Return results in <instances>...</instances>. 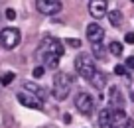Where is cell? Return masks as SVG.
<instances>
[{
	"label": "cell",
	"mask_w": 134,
	"mask_h": 128,
	"mask_svg": "<svg viewBox=\"0 0 134 128\" xmlns=\"http://www.w3.org/2000/svg\"><path fill=\"white\" fill-rule=\"evenodd\" d=\"M71 85H73V81H71V75L69 73H63V71L55 73L53 87H51L55 101H65L69 97V93H71Z\"/></svg>",
	"instance_id": "1"
},
{
	"label": "cell",
	"mask_w": 134,
	"mask_h": 128,
	"mask_svg": "<svg viewBox=\"0 0 134 128\" xmlns=\"http://www.w3.org/2000/svg\"><path fill=\"white\" fill-rule=\"evenodd\" d=\"M75 71L81 75L83 79L91 81V77L97 73V67H95V61L89 53H79L75 57Z\"/></svg>",
	"instance_id": "2"
},
{
	"label": "cell",
	"mask_w": 134,
	"mask_h": 128,
	"mask_svg": "<svg viewBox=\"0 0 134 128\" xmlns=\"http://www.w3.org/2000/svg\"><path fill=\"white\" fill-rule=\"evenodd\" d=\"M20 40H22V34H20L18 28H6V30L0 32V43L6 49H14L20 43Z\"/></svg>",
	"instance_id": "3"
},
{
	"label": "cell",
	"mask_w": 134,
	"mask_h": 128,
	"mask_svg": "<svg viewBox=\"0 0 134 128\" xmlns=\"http://www.w3.org/2000/svg\"><path fill=\"white\" fill-rule=\"evenodd\" d=\"M40 49H42V55L43 53H55V55H59L61 57L63 55V43L57 40V37H53V36H46L42 40V43H40Z\"/></svg>",
	"instance_id": "4"
},
{
	"label": "cell",
	"mask_w": 134,
	"mask_h": 128,
	"mask_svg": "<svg viewBox=\"0 0 134 128\" xmlns=\"http://www.w3.org/2000/svg\"><path fill=\"white\" fill-rule=\"evenodd\" d=\"M36 8L40 14H46V16H53V14L61 12V0H36Z\"/></svg>",
	"instance_id": "5"
},
{
	"label": "cell",
	"mask_w": 134,
	"mask_h": 128,
	"mask_svg": "<svg viewBox=\"0 0 134 128\" xmlns=\"http://www.w3.org/2000/svg\"><path fill=\"white\" fill-rule=\"evenodd\" d=\"M75 107L79 112H83V114H91L93 108H95V101H93V97L89 95V93H79V95L75 97Z\"/></svg>",
	"instance_id": "6"
},
{
	"label": "cell",
	"mask_w": 134,
	"mask_h": 128,
	"mask_svg": "<svg viewBox=\"0 0 134 128\" xmlns=\"http://www.w3.org/2000/svg\"><path fill=\"white\" fill-rule=\"evenodd\" d=\"M16 99H18V103H20L22 107H28V108H36V110H42V108H43V101H40L38 97L30 95V93H26V91L18 93V95H16Z\"/></svg>",
	"instance_id": "7"
},
{
	"label": "cell",
	"mask_w": 134,
	"mask_h": 128,
	"mask_svg": "<svg viewBox=\"0 0 134 128\" xmlns=\"http://www.w3.org/2000/svg\"><path fill=\"white\" fill-rule=\"evenodd\" d=\"M103 37H105V30L100 28L97 22H93V24L87 26V40L91 41L93 46H95V43H100Z\"/></svg>",
	"instance_id": "8"
},
{
	"label": "cell",
	"mask_w": 134,
	"mask_h": 128,
	"mask_svg": "<svg viewBox=\"0 0 134 128\" xmlns=\"http://www.w3.org/2000/svg\"><path fill=\"white\" fill-rule=\"evenodd\" d=\"M107 6H109L107 0H91L89 2V12H91L93 18H103L107 14Z\"/></svg>",
	"instance_id": "9"
},
{
	"label": "cell",
	"mask_w": 134,
	"mask_h": 128,
	"mask_svg": "<svg viewBox=\"0 0 134 128\" xmlns=\"http://www.w3.org/2000/svg\"><path fill=\"white\" fill-rule=\"evenodd\" d=\"M109 104H110V108H124V97L120 95L118 87H110V91H109Z\"/></svg>",
	"instance_id": "10"
},
{
	"label": "cell",
	"mask_w": 134,
	"mask_h": 128,
	"mask_svg": "<svg viewBox=\"0 0 134 128\" xmlns=\"http://www.w3.org/2000/svg\"><path fill=\"white\" fill-rule=\"evenodd\" d=\"M126 118H128V116H126L124 108H110V122H113V128L114 126H122V124L126 122Z\"/></svg>",
	"instance_id": "11"
},
{
	"label": "cell",
	"mask_w": 134,
	"mask_h": 128,
	"mask_svg": "<svg viewBox=\"0 0 134 128\" xmlns=\"http://www.w3.org/2000/svg\"><path fill=\"white\" fill-rule=\"evenodd\" d=\"M24 91L34 95V97H38L40 101H46V89L36 85V83H24Z\"/></svg>",
	"instance_id": "12"
},
{
	"label": "cell",
	"mask_w": 134,
	"mask_h": 128,
	"mask_svg": "<svg viewBox=\"0 0 134 128\" xmlns=\"http://www.w3.org/2000/svg\"><path fill=\"white\" fill-rule=\"evenodd\" d=\"M99 124L100 128H113V122H110V108H103L99 112Z\"/></svg>",
	"instance_id": "13"
},
{
	"label": "cell",
	"mask_w": 134,
	"mask_h": 128,
	"mask_svg": "<svg viewBox=\"0 0 134 128\" xmlns=\"http://www.w3.org/2000/svg\"><path fill=\"white\" fill-rule=\"evenodd\" d=\"M107 16H109V22L114 28H118V26L122 24V12L120 10H110V12H107Z\"/></svg>",
	"instance_id": "14"
},
{
	"label": "cell",
	"mask_w": 134,
	"mask_h": 128,
	"mask_svg": "<svg viewBox=\"0 0 134 128\" xmlns=\"http://www.w3.org/2000/svg\"><path fill=\"white\" fill-rule=\"evenodd\" d=\"M91 85H93L95 89H99V91H100V89L105 87V75L100 73V71H97V73L91 77Z\"/></svg>",
	"instance_id": "15"
},
{
	"label": "cell",
	"mask_w": 134,
	"mask_h": 128,
	"mask_svg": "<svg viewBox=\"0 0 134 128\" xmlns=\"http://www.w3.org/2000/svg\"><path fill=\"white\" fill-rule=\"evenodd\" d=\"M43 63H46L47 67H51V69H55V67L59 65V55H55V53H43Z\"/></svg>",
	"instance_id": "16"
},
{
	"label": "cell",
	"mask_w": 134,
	"mask_h": 128,
	"mask_svg": "<svg viewBox=\"0 0 134 128\" xmlns=\"http://www.w3.org/2000/svg\"><path fill=\"white\" fill-rule=\"evenodd\" d=\"M14 79H16V73H14V71H6V73H2V77H0V85H2V87H8Z\"/></svg>",
	"instance_id": "17"
},
{
	"label": "cell",
	"mask_w": 134,
	"mask_h": 128,
	"mask_svg": "<svg viewBox=\"0 0 134 128\" xmlns=\"http://www.w3.org/2000/svg\"><path fill=\"white\" fill-rule=\"evenodd\" d=\"M109 49H110V53L113 55H122V43L120 41H110V46H109Z\"/></svg>",
	"instance_id": "18"
},
{
	"label": "cell",
	"mask_w": 134,
	"mask_h": 128,
	"mask_svg": "<svg viewBox=\"0 0 134 128\" xmlns=\"http://www.w3.org/2000/svg\"><path fill=\"white\" fill-rule=\"evenodd\" d=\"M93 55H95V57H99V59H105V57H107L105 47L100 46V43H95V46H93Z\"/></svg>",
	"instance_id": "19"
},
{
	"label": "cell",
	"mask_w": 134,
	"mask_h": 128,
	"mask_svg": "<svg viewBox=\"0 0 134 128\" xmlns=\"http://www.w3.org/2000/svg\"><path fill=\"white\" fill-rule=\"evenodd\" d=\"M43 73H46V69H43V65H38V67H34V71H32V75L36 79H40V77H43Z\"/></svg>",
	"instance_id": "20"
},
{
	"label": "cell",
	"mask_w": 134,
	"mask_h": 128,
	"mask_svg": "<svg viewBox=\"0 0 134 128\" xmlns=\"http://www.w3.org/2000/svg\"><path fill=\"white\" fill-rule=\"evenodd\" d=\"M114 75H120V77H128L124 65H114Z\"/></svg>",
	"instance_id": "21"
},
{
	"label": "cell",
	"mask_w": 134,
	"mask_h": 128,
	"mask_svg": "<svg viewBox=\"0 0 134 128\" xmlns=\"http://www.w3.org/2000/svg\"><path fill=\"white\" fill-rule=\"evenodd\" d=\"M65 43H67L69 47H81V40H77V37H69Z\"/></svg>",
	"instance_id": "22"
},
{
	"label": "cell",
	"mask_w": 134,
	"mask_h": 128,
	"mask_svg": "<svg viewBox=\"0 0 134 128\" xmlns=\"http://www.w3.org/2000/svg\"><path fill=\"white\" fill-rule=\"evenodd\" d=\"M6 20H16V10L14 8H6Z\"/></svg>",
	"instance_id": "23"
},
{
	"label": "cell",
	"mask_w": 134,
	"mask_h": 128,
	"mask_svg": "<svg viewBox=\"0 0 134 128\" xmlns=\"http://www.w3.org/2000/svg\"><path fill=\"white\" fill-rule=\"evenodd\" d=\"M124 67H128V69H134V55H130L128 59H126V63H124Z\"/></svg>",
	"instance_id": "24"
},
{
	"label": "cell",
	"mask_w": 134,
	"mask_h": 128,
	"mask_svg": "<svg viewBox=\"0 0 134 128\" xmlns=\"http://www.w3.org/2000/svg\"><path fill=\"white\" fill-rule=\"evenodd\" d=\"M124 41H126V43H134V34L128 32V34L124 36Z\"/></svg>",
	"instance_id": "25"
},
{
	"label": "cell",
	"mask_w": 134,
	"mask_h": 128,
	"mask_svg": "<svg viewBox=\"0 0 134 128\" xmlns=\"http://www.w3.org/2000/svg\"><path fill=\"white\" fill-rule=\"evenodd\" d=\"M122 128H134V120L132 118H126V122L122 124Z\"/></svg>",
	"instance_id": "26"
},
{
	"label": "cell",
	"mask_w": 134,
	"mask_h": 128,
	"mask_svg": "<svg viewBox=\"0 0 134 128\" xmlns=\"http://www.w3.org/2000/svg\"><path fill=\"white\" fill-rule=\"evenodd\" d=\"M71 114H63V122H65V124H71Z\"/></svg>",
	"instance_id": "27"
},
{
	"label": "cell",
	"mask_w": 134,
	"mask_h": 128,
	"mask_svg": "<svg viewBox=\"0 0 134 128\" xmlns=\"http://www.w3.org/2000/svg\"><path fill=\"white\" fill-rule=\"evenodd\" d=\"M130 99H132V103H134V93H132V95H130Z\"/></svg>",
	"instance_id": "28"
},
{
	"label": "cell",
	"mask_w": 134,
	"mask_h": 128,
	"mask_svg": "<svg viewBox=\"0 0 134 128\" xmlns=\"http://www.w3.org/2000/svg\"><path fill=\"white\" fill-rule=\"evenodd\" d=\"M130 2H134V0H130Z\"/></svg>",
	"instance_id": "29"
}]
</instances>
